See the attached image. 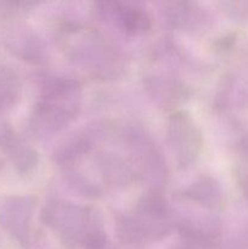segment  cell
Here are the masks:
<instances>
[{
    "label": "cell",
    "mask_w": 248,
    "mask_h": 249,
    "mask_svg": "<svg viewBox=\"0 0 248 249\" xmlns=\"http://www.w3.org/2000/svg\"><path fill=\"white\" fill-rule=\"evenodd\" d=\"M219 99L221 104L228 106L248 107V67L226 77Z\"/></svg>",
    "instance_id": "obj_8"
},
{
    "label": "cell",
    "mask_w": 248,
    "mask_h": 249,
    "mask_svg": "<svg viewBox=\"0 0 248 249\" xmlns=\"http://www.w3.org/2000/svg\"><path fill=\"white\" fill-rule=\"evenodd\" d=\"M182 197L195 202V203H198L199 206L204 207L209 211L220 209L224 204L221 189L219 187L218 182H215L211 178L199 179L186 190Z\"/></svg>",
    "instance_id": "obj_7"
},
{
    "label": "cell",
    "mask_w": 248,
    "mask_h": 249,
    "mask_svg": "<svg viewBox=\"0 0 248 249\" xmlns=\"http://www.w3.org/2000/svg\"><path fill=\"white\" fill-rule=\"evenodd\" d=\"M0 148L11 160L15 167L28 172L36 163L33 148L6 123L0 124Z\"/></svg>",
    "instance_id": "obj_3"
},
{
    "label": "cell",
    "mask_w": 248,
    "mask_h": 249,
    "mask_svg": "<svg viewBox=\"0 0 248 249\" xmlns=\"http://www.w3.org/2000/svg\"><path fill=\"white\" fill-rule=\"evenodd\" d=\"M6 44L9 50L23 60L39 63L43 58V48L33 32L23 27H15L6 33Z\"/></svg>",
    "instance_id": "obj_6"
},
{
    "label": "cell",
    "mask_w": 248,
    "mask_h": 249,
    "mask_svg": "<svg viewBox=\"0 0 248 249\" xmlns=\"http://www.w3.org/2000/svg\"><path fill=\"white\" fill-rule=\"evenodd\" d=\"M168 21L174 27H195L196 24L208 21L206 18V12H202L201 9H195L192 4H170L167 10Z\"/></svg>",
    "instance_id": "obj_10"
},
{
    "label": "cell",
    "mask_w": 248,
    "mask_h": 249,
    "mask_svg": "<svg viewBox=\"0 0 248 249\" xmlns=\"http://www.w3.org/2000/svg\"><path fill=\"white\" fill-rule=\"evenodd\" d=\"M31 202L26 198H9L0 199V225L6 230H10L15 235H26L28 230L29 219L32 216Z\"/></svg>",
    "instance_id": "obj_5"
},
{
    "label": "cell",
    "mask_w": 248,
    "mask_h": 249,
    "mask_svg": "<svg viewBox=\"0 0 248 249\" xmlns=\"http://www.w3.org/2000/svg\"><path fill=\"white\" fill-rule=\"evenodd\" d=\"M237 181L243 195L248 198V162H241L237 169Z\"/></svg>",
    "instance_id": "obj_11"
},
{
    "label": "cell",
    "mask_w": 248,
    "mask_h": 249,
    "mask_svg": "<svg viewBox=\"0 0 248 249\" xmlns=\"http://www.w3.org/2000/svg\"><path fill=\"white\" fill-rule=\"evenodd\" d=\"M18 75L6 66H0V112L14 106L21 97Z\"/></svg>",
    "instance_id": "obj_9"
},
{
    "label": "cell",
    "mask_w": 248,
    "mask_h": 249,
    "mask_svg": "<svg viewBox=\"0 0 248 249\" xmlns=\"http://www.w3.org/2000/svg\"><path fill=\"white\" fill-rule=\"evenodd\" d=\"M41 99L34 107L32 128L35 131H55L67 125L78 111L79 83L71 78L46 80Z\"/></svg>",
    "instance_id": "obj_1"
},
{
    "label": "cell",
    "mask_w": 248,
    "mask_h": 249,
    "mask_svg": "<svg viewBox=\"0 0 248 249\" xmlns=\"http://www.w3.org/2000/svg\"><path fill=\"white\" fill-rule=\"evenodd\" d=\"M0 167H1V163H0Z\"/></svg>",
    "instance_id": "obj_12"
},
{
    "label": "cell",
    "mask_w": 248,
    "mask_h": 249,
    "mask_svg": "<svg viewBox=\"0 0 248 249\" xmlns=\"http://www.w3.org/2000/svg\"><path fill=\"white\" fill-rule=\"evenodd\" d=\"M168 141L180 167H187L195 160L202 146V134L198 126L185 113L170 117Z\"/></svg>",
    "instance_id": "obj_2"
},
{
    "label": "cell",
    "mask_w": 248,
    "mask_h": 249,
    "mask_svg": "<svg viewBox=\"0 0 248 249\" xmlns=\"http://www.w3.org/2000/svg\"><path fill=\"white\" fill-rule=\"evenodd\" d=\"M105 10L108 15H113L119 28L131 36L145 34L151 29V18L145 10L123 2H106Z\"/></svg>",
    "instance_id": "obj_4"
}]
</instances>
